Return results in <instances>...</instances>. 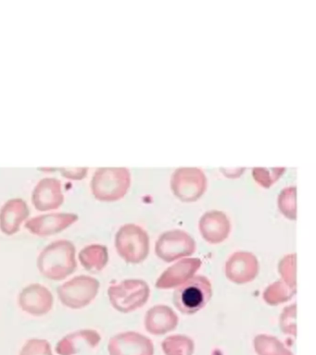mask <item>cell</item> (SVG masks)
Segmentation results:
<instances>
[{"mask_svg":"<svg viewBox=\"0 0 316 355\" xmlns=\"http://www.w3.org/2000/svg\"><path fill=\"white\" fill-rule=\"evenodd\" d=\"M76 248L71 241L58 239L43 249L36 260L38 271L46 279L61 281L77 268Z\"/></svg>","mask_w":316,"mask_h":355,"instance_id":"1","label":"cell"},{"mask_svg":"<svg viewBox=\"0 0 316 355\" xmlns=\"http://www.w3.org/2000/svg\"><path fill=\"white\" fill-rule=\"evenodd\" d=\"M131 184V174L126 168H101L91 181L95 198L102 202H115L126 194Z\"/></svg>","mask_w":316,"mask_h":355,"instance_id":"2","label":"cell"},{"mask_svg":"<svg viewBox=\"0 0 316 355\" xmlns=\"http://www.w3.org/2000/svg\"><path fill=\"white\" fill-rule=\"evenodd\" d=\"M211 296V281L204 276H197L183 283L173 292V302L181 313L193 314L206 306Z\"/></svg>","mask_w":316,"mask_h":355,"instance_id":"3","label":"cell"},{"mask_svg":"<svg viewBox=\"0 0 316 355\" xmlns=\"http://www.w3.org/2000/svg\"><path fill=\"white\" fill-rule=\"evenodd\" d=\"M115 248L125 262L139 264L147 257L149 253L148 234L140 226L125 224L115 235Z\"/></svg>","mask_w":316,"mask_h":355,"instance_id":"4","label":"cell"},{"mask_svg":"<svg viewBox=\"0 0 316 355\" xmlns=\"http://www.w3.org/2000/svg\"><path fill=\"white\" fill-rule=\"evenodd\" d=\"M100 287L96 279L86 275H80L58 286V300L64 306L78 310L86 307L95 300Z\"/></svg>","mask_w":316,"mask_h":355,"instance_id":"5","label":"cell"},{"mask_svg":"<svg viewBox=\"0 0 316 355\" xmlns=\"http://www.w3.org/2000/svg\"><path fill=\"white\" fill-rule=\"evenodd\" d=\"M149 294V286L142 279H125L108 289L110 304L123 314L142 307L147 302Z\"/></svg>","mask_w":316,"mask_h":355,"instance_id":"6","label":"cell"},{"mask_svg":"<svg viewBox=\"0 0 316 355\" xmlns=\"http://www.w3.org/2000/svg\"><path fill=\"white\" fill-rule=\"evenodd\" d=\"M207 179L203 171L197 168H180L171 178L173 194L183 202H195L206 191Z\"/></svg>","mask_w":316,"mask_h":355,"instance_id":"7","label":"cell"},{"mask_svg":"<svg viewBox=\"0 0 316 355\" xmlns=\"http://www.w3.org/2000/svg\"><path fill=\"white\" fill-rule=\"evenodd\" d=\"M196 251V241L188 233L180 229L169 230L162 233L157 239L155 253L160 259L171 263L186 256Z\"/></svg>","mask_w":316,"mask_h":355,"instance_id":"8","label":"cell"},{"mask_svg":"<svg viewBox=\"0 0 316 355\" xmlns=\"http://www.w3.org/2000/svg\"><path fill=\"white\" fill-rule=\"evenodd\" d=\"M109 355H154V345L147 337L128 331L113 336L108 344Z\"/></svg>","mask_w":316,"mask_h":355,"instance_id":"9","label":"cell"},{"mask_svg":"<svg viewBox=\"0 0 316 355\" xmlns=\"http://www.w3.org/2000/svg\"><path fill=\"white\" fill-rule=\"evenodd\" d=\"M18 303L20 309L26 314L42 316L48 314L53 308L54 297L46 287L33 283L20 290Z\"/></svg>","mask_w":316,"mask_h":355,"instance_id":"10","label":"cell"},{"mask_svg":"<svg viewBox=\"0 0 316 355\" xmlns=\"http://www.w3.org/2000/svg\"><path fill=\"white\" fill-rule=\"evenodd\" d=\"M78 220V215L74 213L46 214L25 222V229L38 237H48L64 231Z\"/></svg>","mask_w":316,"mask_h":355,"instance_id":"11","label":"cell"},{"mask_svg":"<svg viewBox=\"0 0 316 355\" xmlns=\"http://www.w3.org/2000/svg\"><path fill=\"white\" fill-rule=\"evenodd\" d=\"M258 272V259L249 252H236L230 256L225 264L226 277L236 284H246L252 281Z\"/></svg>","mask_w":316,"mask_h":355,"instance_id":"12","label":"cell"},{"mask_svg":"<svg viewBox=\"0 0 316 355\" xmlns=\"http://www.w3.org/2000/svg\"><path fill=\"white\" fill-rule=\"evenodd\" d=\"M64 202L61 182L56 178H44L37 182L32 193L36 210L45 212L58 209Z\"/></svg>","mask_w":316,"mask_h":355,"instance_id":"13","label":"cell"},{"mask_svg":"<svg viewBox=\"0 0 316 355\" xmlns=\"http://www.w3.org/2000/svg\"><path fill=\"white\" fill-rule=\"evenodd\" d=\"M201 260L198 258L182 259L172 266L168 267L156 281V288L166 289L182 285L193 277L201 266Z\"/></svg>","mask_w":316,"mask_h":355,"instance_id":"14","label":"cell"},{"mask_svg":"<svg viewBox=\"0 0 316 355\" xmlns=\"http://www.w3.org/2000/svg\"><path fill=\"white\" fill-rule=\"evenodd\" d=\"M198 227L203 239L211 244L223 242L231 231V224L227 216L218 210L205 213L200 217Z\"/></svg>","mask_w":316,"mask_h":355,"instance_id":"15","label":"cell"},{"mask_svg":"<svg viewBox=\"0 0 316 355\" xmlns=\"http://www.w3.org/2000/svg\"><path fill=\"white\" fill-rule=\"evenodd\" d=\"M29 207L25 201L20 198H13L7 201L0 209V229L11 236L20 230V225L28 218Z\"/></svg>","mask_w":316,"mask_h":355,"instance_id":"16","label":"cell"},{"mask_svg":"<svg viewBox=\"0 0 316 355\" xmlns=\"http://www.w3.org/2000/svg\"><path fill=\"white\" fill-rule=\"evenodd\" d=\"M177 324V314L167 305L153 306L145 316V327L153 335H164L173 331L176 328Z\"/></svg>","mask_w":316,"mask_h":355,"instance_id":"17","label":"cell"},{"mask_svg":"<svg viewBox=\"0 0 316 355\" xmlns=\"http://www.w3.org/2000/svg\"><path fill=\"white\" fill-rule=\"evenodd\" d=\"M101 337L94 329H81L66 335L59 340L55 350L58 355H75L79 352L82 344L90 348H96L99 344Z\"/></svg>","mask_w":316,"mask_h":355,"instance_id":"18","label":"cell"},{"mask_svg":"<svg viewBox=\"0 0 316 355\" xmlns=\"http://www.w3.org/2000/svg\"><path fill=\"white\" fill-rule=\"evenodd\" d=\"M78 259L87 271L99 272L109 262L108 248L102 244H90L80 251Z\"/></svg>","mask_w":316,"mask_h":355,"instance_id":"19","label":"cell"},{"mask_svg":"<svg viewBox=\"0 0 316 355\" xmlns=\"http://www.w3.org/2000/svg\"><path fill=\"white\" fill-rule=\"evenodd\" d=\"M162 350L165 355H193L194 341L183 335L170 336L162 341Z\"/></svg>","mask_w":316,"mask_h":355,"instance_id":"20","label":"cell"},{"mask_svg":"<svg viewBox=\"0 0 316 355\" xmlns=\"http://www.w3.org/2000/svg\"><path fill=\"white\" fill-rule=\"evenodd\" d=\"M254 349L258 355H293L275 337L269 335L256 336Z\"/></svg>","mask_w":316,"mask_h":355,"instance_id":"21","label":"cell"},{"mask_svg":"<svg viewBox=\"0 0 316 355\" xmlns=\"http://www.w3.org/2000/svg\"><path fill=\"white\" fill-rule=\"evenodd\" d=\"M296 292V289L291 288L283 280L275 281L263 292V299L268 304L277 305L279 303L287 302Z\"/></svg>","mask_w":316,"mask_h":355,"instance_id":"22","label":"cell"},{"mask_svg":"<svg viewBox=\"0 0 316 355\" xmlns=\"http://www.w3.org/2000/svg\"><path fill=\"white\" fill-rule=\"evenodd\" d=\"M278 206L282 214L288 219L296 220V187H288L278 196Z\"/></svg>","mask_w":316,"mask_h":355,"instance_id":"23","label":"cell"},{"mask_svg":"<svg viewBox=\"0 0 316 355\" xmlns=\"http://www.w3.org/2000/svg\"><path fill=\"white\" fill-rule=\"evenodd\" d=\"M278 270L282 280L291 288L296 289V254H288L280 261Z\"/></svg>","mask_w":316,"mask_h":355,"instance_id":"24","label":"cell"},{"mask_svg":"<svg viewBox=\"0 0 316 355\" xmlns=\"http://www.w3.org/2000/svg\"><path fill=\"white\" fill-rule=\"evenodd\" d=\"M284 168H254L252 174L254 179L260 186L268 188L273 183L276 181L283 174Z\"/></svg>","mask_w":316,"mask_h":355,"instance_id":"25","label":"cell"},{"mask_svg":"<svg viewBox=\"0 0 316 355\" xmlns=\"http://www.w3.org/2000/svg\"><path fill=\"white\" fill-rule=\"evenodd\" d=\"M20 355H54L50 343L46 339H32L21 348Z\"/></svg>","mask_w":316,"mask_h":355,"instance_id":"26","label":"cell"},{"mask_svg":"<svg viewBox=\"0 0 316 355\" xmlns=\"http://www.w3.org/2000/svg\"><path fill=\"white\" fill-rule=\"evenodd\" d=\"M296 304L284 308L280 316V327L285 334L296 336Z\"/></svg>","mask_w":316,"mask_h":355,"instance_id":"27","label":"cell"},{"mask_svg":"<svg viewBox=\"0 0 316 355\" xmlns=\"http://www.w3.org/2000/svg\"><path fill=\"white\" fill-rule=\"evenodd\" d=\"M59 172L67 179L79 181V179H84V177L86 176L87 168H59Z\"/></svg>","mask_w":316,"mask_h":355,"instance_id":"28","label":"cell"}]
</instances>
